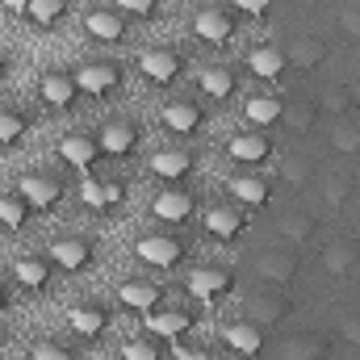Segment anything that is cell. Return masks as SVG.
Listing matches in <instances>:
<instances>
[{
    "label": "cell",
    "instance_id": "obj_53",
    "mask_svg": "<svg viewBox=\"0 0 360 360\" xmlns=\"http://www.w3.org/2000/svg\"><path fill=\"white\" fill-rule=\"evenodd\" d=\"M0 306H4V293H0Z\"/></svg>",
    "mask_w": 360,
    "mask_h": 360
},
{
    "label": "cell",
    "instance_id": "obj_13",
    "mask_svg": "<svg viewBox=\"0 0 360 360\" xmlns=\"http://www.w3.org/2000/svg\"><path fill=\"white\" fill-rule=\"evenodd\" d=\"M226 151H231V160H239V164H260V160H269V139H264V134H235V139L226 143Z\"/></svg>",
    "mask_w": 360,
    "mask_h": 360
},
{
    "label": "cell",
    "instance_id": "obj_32",
    "mask_svg": "<svg viewBox=\"0 0 360 360\" xmlns=\"http://www.w3.org/2000/svg\"><path fill=\"white\" fill-rule=\"evenodd\" d=\"M331 147L340 151V155H356L360 151V122H340L335 130H331Z\"/></svg>",
    "mask_w": 360,
    "mask_h": 360
},
{
    "label": "cell",
    "instance_id": "obj_24",
    "mask_svg": "<svg viewBox=\"0 0 360 360\" xmlns=\"http://www.w3.org/2000/svg\"><path fill=\"white\" fill-rule=\"evenodd\" d=\"M231 193L243 201V205H269V180H260V176H235L231 180Z\"/></svg>",
    "mask_w": 360,
    "mask_h": 360
},
{
    "label": "cell",
    "instance_id": "obj_7",
    "mask_svg": "<svg viewBox=\"0 0 360 360\" xmlns=\"http://www.w3.org/2000/svg\"><path fill=\"white\" fill-rule=\"evenodd\" d=\"M285 68H289V63H285V51H281V46H272V42L256 46V51L248 55V72H252V76H260V80H276Z\"/></svg>",
    "mask_w": 360,
    "mask_h": 360
},
{
    "label": "cell",
    "instance_id": "obj_23",
    "mask_svg": "<svg viewBox=\"0 0 360 360\" xmlns=\"http://www.w3.org/2000/svg\"><path fill=\"white\" fill-rule=\"evenodd\" d=\"M188 168H193V160H188L184 151H155V155H151V172L164 176V180H180Z\"/></svg>",
    "mask_w": 360,
    "mask_h": 360
},
{
    "label": "cell",
    "instance_id": "obj_19",
    "mask_svg": "<svg viewBox=\"0 0 360 360\" xmlns=\"http://www.w3.org/2000/svg\"><path fill=\"white\" fill-rule=\"evenodd\" d=\"M281 239L285 243H306V239H314V214H306V210H293V214H281Z\"/></svg>",
    "mask_w": 360,
    "mask_h": 360
},
{
    "label": "cell",
    "instance_id": "obj_1",
    "mask_svg": "<svg viewBox=\"0 0 360 360\" xmlns=\"http://www.w3.org/2000/svg\"><path fill=\"white\" fill-rule=\"evenodd\" d=\"M139 68H143V76H147L151 84H172V80H176V72H180V55H176V51L155 46V51H143Z\"/></svg>",
    "mask_w": 360,
    "mask_h": 360
},
{
    "label": "cell",
    "instance_id": "obj_31",
    "mask_svg": "<svg viewBox=\"0 0 360 360\" xmlns=\"http://www.w3.org/2000/svg\"><path fill=\"white\" fill-rule=\"evenodd\" d=\"M348 109H356V105H352V89H348V84H331V89L319 96V113H340V117H344Z\"/></svg>",
    "mask_w": 360,
    "mask_h": 360
},
{
    "label": "cell",
    "instance_id": "obj_25",
    "mask_svg": "<svg viewBox=\"0 0 360 360\" xmlns=\"http://www.w3.org/2000/svg\"><path fill=\"white\" fill-rule=\"evenodd\" d=\"M323 356V340L319 335H289L281 344V360H319Z\"/></svg>",
    "mask_w": 360,
    "mask_h": 360
},
{
    "label": "cell",
    "instance_id": "obj_41",
    "mask_svg": "<svg viewBox=\"0 0 360 360\" xmlns=\"http://www.w3.org/2000/svg\"><path fill=\"white\" fill-rule=\"evenodd\" d=\"M122 360H160V352H155L151 344H143V340H130V344L122 348Z\"/></svg>",
    "mask_w": 360,
    "mask_h": 360
},
{
    "label": "cell",
    "instance_id": "obj_47",
    "mask_svg": "<svg viewBox=\"0 0 360 360\" xmlns=\"http://www.w3.org/2000/svg\"><path fill=\"white\" fill-rule=\"evenodd\" d=\"M101 197H105V205H117V201H122V184H113V180L101 184Z\"/></svg>",
    "mask_w": 360,
    "mask_h": 360
},
{
    "label": "cell",
    "instance_id": "obj_43",
    "mask_svg": "<svg viewBox=\"0 0 360 360\" xmlns=\"http://www.w3.org/2000/svg\"><path fill=\"white\" fill-rule=\"evenodd\" d=\"M340 335L348 340V348H360V314H344V323H340Z\"/></svg>",
    "mask_w": 360,
    "mask_h": 360
},
{
    "label": "cell",
    "instance_id": "obj_30",
    "mask_svg": "<svg viewBox=\"0 0 360 360\" xmlns=\"http://www.w3.org/2000/svg\"><path fill=\"white\" fill-rule=\"evenodd\" d=\"M252 314H256L260 323H281V319L289 314V302H285L281 293H260V297H252Z\"/></svg>",
    "mask_w": 360,
    "mask_h": 360
},
{
    "label": "cell",
    "instance_id": "obj_27",
    "mask_svg": "<svg viewBox=\"0 0 360 360\" xmlns=\"http://www.w3.org/2000/svg\"><path fill=\"white\" fill-rule=\"evenodd\" d=\"M323 269L335 272V276L352 272L356 269V248H352V243H327V248H323Z\"/></svg>",
    "mask_w": 360,
    "mask_h": 360
},
{
    "label": "cell",
    "instance_id": "obj_2",
    "mask_svg": "<svg viewBox=\"0 0 360 360\" xmlns=\"http://www.w3.org/2000/svg\"><path fill=\"white\" fill-rule=\"evenodd\" d=\"M256 269H260V276H264L269 285H289V281L297 276V252H293V248H276V252H264Z\"/></svg>",
    "mask_w": 360,
    "mask_h": 360
},
{
    "label": "cell",
    "instance_id": "obj_8",
    "mask_svg": "<svg viewBox=\"0 0 360 360\" xmlns=\"http://www.w3.org/2000/svg\"><path fill=\"white\" fill-rule=\"evenodd\" d=\"M226 289H231V272H222V269H197L188 276V293L201 297V302H214Z\"/></svg>",
    "mask_w": 360,
    "mask_h": 360
},
{
    "label": "cell",
    "instance_id": "obj_40",
    "mask_svg": "<svg viewBox=\"0 0 360 360\" xmlns=\"http://www.w3.org/2000/svg\"><path fill=\"white\" fill-rule=\"evenodd\" d=\"M340 34H348L352 42L360 38V4H352V8H344V13H340Z\"/></svg>",
    "mask_w": 360,
    "mask_h": 360
},
{
    "label": "cell",
    "instance_id": "obj_20",
    "mask_svg": "<svg viewBox=\"0 0 360 360\" xmlns=\"http://www.w3.org/2000/svg\"><path fill=\"white\" fill-rule=\"evenodd\" d=\"M96 143H101V151H105V155H130V151H134V130H130V126H122V122H109V126L101 130V139H96Z\"/></svg>",
    "mask_w": 360,
    "mask_h": 360
},
{
    "label": "cell",
    "instance_id": "obj_22",
    "mask_svg": "<svg viewBox=\"0 0 360 360\" xmlns=\"http://www.w3.org/2000/svg\"><path fill=\"white\" fill-rule=\"evenodd\" d=\"M51 256H55V264L59 269H84L89 264V243L84 239H59L55 248H51Z\"/></svg>",
    "mask_w": 360,
    "mask_h": 360
},
{
    "label": "cell",
    "instance_id": "obj_26",
    "mask_svg": "<svg viewBox=\"0 0 360 360\" xmlns=\"http://www.w3.org/2000/svg\"><path fill=\"white\" fill-rule=\"evenodd\" d=\"M314 117H319V105H310V101H297V105H285V109H281V122H285L293 134L314 130Z\"/></svg>",
    "mask_w": 360,
    "mask_h": 360
},
{
    "label": "cell",
    "instance_id": "obj_21",
    "mask_svg": "<svg viewBox=\"0 0 360 360\" xmlns=\"http://www.w3.org/2000/svg\"><path fill=\"white\" fill-rule=\"evenodd\" d=\"M117 297H122V306H130V310H155V302H160V289L155 285H143V281H126L122 289H117Z\"/></svg>",
    "mask_w": 360,
    "mask_h": 360
},
{
    "label": "cell",
    "instance_id": "obj_49",
    "mask_svg": "<svg viewBox=\"0 0 360 360\" xmlns=\"http://www.w3.org/2000/svg\"><path fill=\"white\" fill-rule=\"evenodd\" d=\"M8 13H30V0H0Z\"/></svg>",
    "mask_w": 360,
    "mask_h": 360
},
{
    "label": "cell",
    "instance_id": "obj_16",
    "mask_svg": "<svg viewBox=\"0 0 360 360\" xmlns=\"http://www.w3.org/2000/svg\"><path fill=\"white\" fill-rule=\"evenodd\" d=\"M164 126H168L172 134H193V130L201 126V113H197V105H188V101H172V105H164Z\"/></svg>",
    "mask_w": 360,
    "mask_h": 360
},
{
    "label": "cell",
    "instance_id": "obj_17",
    "mask_svg": "<svg viewBox=\"0 0 360 360\" xmlns=\"http://www.w3.org/2000/svg\"><path fill=\"white\" fill-rule=\"evenodd\" d=\"M155 218H164V222H184L188 218V210H193V197L188 193H180V188H168V193H160L155 197Z\"/></svg>",
    "mask_w": 360,
    "mask_h": 360
},
{
    "label": "cell",
    "instance_id": "obj_33",
    "mask_svg": "<svg viewBox=\"0 0 360 360\" xmlns=\"http://www.w3.org/2000/svg\"><path fill=\"white\" fill-rule=\"evenodd\" d=\"M201 92H205V96H214V101H226V96L235 92L231 72H222V68H210V72H201Z\"/></svg>",
    "mask_w": 360,
    "mask_h": 360
},
{
    "label": "cell",
    "instance_id": "obj_3",
    "mask_svg": "<svg viewBox=\"0 0 360 360\" xmlns=\"http://www.w3.org/2000/svg\"><path fill=\"white\" fill-rule=\"evenodd\" d=\"M134 252H139V260H147L155 269H172V264H180V256H184V248H180L176 239H168V235H147Z\"/></svg>",
    "mask_w": 360,
    "mask_h": 360
},
{
    "label": "cell",
    "instance_id": "obj_9",
    "mask_svg": "<svg viewBox=\"0 0 360 360\" xmlns=\"http://www.w3.org/2000/svg\"><path fill=\"white\" fill-rule=\"evenodd\" d=\"M21 201L34 210H46L59 201V180L55 176H21Z\"/></svg>",
    "mask_w": 360,
    "mask_h": 360
},
{
    "label": "cell",
    "instance_id": "obj_50",
    "mask_svg": "<svg viewBox=\"0 0 360 360\" xmlns=\"http://www.w3.org/2000/svg\"><path fill=\"white\" fill-rule=\"evenodd\" d=\"M352 105H356V109H360V80H356V84H352Z\"/></svg>",
    "mask_w": 360,
    "mask_h": 360
},
{
    "label": "cell",
    "instance_id": "obj_34",
    "mask_svg": "<svg viewBox=\"0 0 360 360\" xmlns=\"http://www.w3.org/2000/svg\"><path fill=\"white\" fill-rule=\"evenodd\" d=\"M13 281H21L25 289H42V285L51 281V272H46L42 260H17V264H13Z\"/></svg>",
    "mask_w": 360,
    "mask_h": 360
},
{
    "label": "cell",
    "instance_id": "obj_37",
    "mask_svg": "<svg viewBox=\"0 0 360 360\" xmlns=\"http://www.w3.org/2000/svg\"><path fill=\"white\" fill-rule=\"evenodd\" d=\"M25 222V201L21 197H0V226H21Z\"/></svg>",
    "mask_w": 360,
    "mask_h": 360
},
{
    "label": "cell",
    "instance_id": "obj_15",
    "mask_svg": "<svg viewBox=\"0 0 360 360\" xmlns=\"http://www.w3.org/2000/svg\"><path fill=\"white\" fill-rule=\"evenodd\" d=\"M147 331L151 335H164V340H176L180 331H188V314L180 310H147Z\"/></svg>",
    "mask_w": 360,
    "mask_h": 360
},
{
    "label": "cell",
    "instance_id": "obj_18",
    "mask_svg": "<svg viewBox=\"0 0 360 360\" xmlns=\"http://www.w3.org/2000/svg\"><path fill=\"white\" fill-rule=\"evenodd\" d=\"M84 25H89L92 38H101V42H117V38L126 34L122 17H117V13H109V8H92L89 17H84Z\"/></svg>",
    "mask_w": 360,
    "mask_h": 360
},
{
    "label": "cell",
    "instance_id": "obj_10",
    "mask_svg": "<svg viewBox=\"0 0 360 360\" xmlns=\"http://www.w3.org/2000/svg\"><path fill=\"white\" fill-rule=\"evenodd\" d=\"M76 76H68V72H51V76H42V101L46 105H55V109H68L72 101H76Z\"/></svg>",
    "mask_w": 360,
    "mask_h": 360
},
{
    "label": "cell",
    "instance_id": "obj_35",
    "mask_svg": "<svg viewBox=\"0 0 360 360\" xmlns=\"http://www.w3.org/2000/svg\"><path fill=\"white\" fill-rule=\"evenodd\" d=\"M281 180H289V184H306V180H314V160H302V155L285 160V164H281Z\"/></svg>",
    "mask_w": 360,
    "mask_h": 360
},
{
    "label": "cell",
    "instance_id": "obj_52",
    "mask_svg": "<svg viewBox=\"0 0 360 360\" xmlns=\"http://www.w3.org/2000/svg\"><path fill=\"white\" fill-rule=\"evenodd\" d=\"M302 4H319V0H302Z\"/></svg>",
    "mask_w": 360,
    "mask_h": 360
},
{
    "label": "cell",
    "instance_id": "obj_46",
    "mask_svg": "<svg viewBox=\"0 0 360 360\" xmlns=\"http://www.w3.org/2000/svg\"><path fill=\"white\" fill-rule=\"evenodd\" d=\"M239 13H248V17H260V13H269V4L272 0H231Z\"/></svg>",
    "mask_w": 360,
    "mask_h": 360
},
{
    "label": "cell",
    "instance_id": "obj_5",
    "mask_svg": "<svg viewBox=\"0 0 360 360\" xmlns=\"http://www.w3.org/2000/svg\"><path fill=\"white\" fill-rule=\"evenodd\" d=\"M117 68L113 63H89V68H80V76H76V89L89 92V96H105V92L117 89Z\"/></svg>",
    "mask_w": 360,
    "mask_h": 360
},
{
    "label": "cell",
    "instance_id": "obj_12",
    "mask_svg": "<svg viewBox=\"0 0 360 360\" xmlns=\"http://www.w3.org/2000/svg\"><path fill=\"white\" fill-rule=\"evenodd\" d=\"M59 155H63L72 168H92L96 155H101V143H92L84 134H68V139L59 143Z\"/></svg>",
    "mask_w": 360,
    "mask_h": 360
},
{
    "label": "cell",
    "instance_id": "obj_29",
    "mask_svg": "<svg viewBox=\"0 0 360 360\" xmlns=\"http://www.w3.org/2000/svg\"><path fill=\"white\" fill-rule=\"evenodd\" d=\"M68 323H72V331H80L84 340H92V335L105 331V310H96V306H76Z\"/></svg>",
    "mask_w": 360,
    "mask_h": 360
},
{
    "label": "cell",
    "instance_id": "obj_4",
    "mask_svg": "<svg viewBox=\"0 0 360 360\" xmlns=\"http://www.w3.org/2000/svg\"><path fill=\"white\" fill-rule=\"evenodd\" d=\"M193 34L201 38V42H226L231 34H235V21H231V13H218V8H201L197 17H193Z\"/></svg>",
    "mask_w": 360,
    "mask_h": 360
},
{
    "label": "cell",
    "instance_id": "obj_36",
    "mask_svg": "<svg viewBox=\"0 0 360 360\" xmlns=\"http://www.w3.org/2000/svg\"><path fill=\"white\" fill-rule=\"evenodd\" d=\"M59 13H63V0H30V21H38V25H55L59 21Z\"/></svg>",
    "mask_w": 360,
    "mask_h": 360
},
{
    "label": "cell",
    "instance_id": "obj_48",
    "mask_svg": "<svg viewBox=\"0 0 360 360\" xmlns=\"http://www.w3.org/2000/svg\"><path fill=\"white\" fill-rule=\"evenodd\" d=\"M172 352H176V360H205V352H193V348H172Z\"/></svg>",
    "mask_w": 360,
    "mask_h": 360
},
{
    "label": "cell",
    "instance_id": "obj_28",
    "mask_svg": "<svg viewBox=\"0 0 360 360\" xmlns=\"http://www.w3.org/2000/svg\"><path fill=\"white\" fill-rule=\"evenodd\" d=\"M281 101H272V96H248V105H243V113H248V122L252 126H272V122H281Z\"/></svg>",
    "mask_w": 360,
    "mask_h": 360
},
{
    "label": "cell",
    "instance_id": "obj_44",
    "mask_svg": "<svg viewBox=\"0 0 360 360\" xmlns=\"http://www.w3.org/2000/svg\"><path fill=\"white\" fill-rule=\"evenodd\" d=\"M80 197H84V205L101 210V205H105V197H101V180H80Z\"/></svg>",
    "mask_w": 360,
    "mask_h": 360
},
{
    "label": "cell",
    "instance_id": "obj_11",
    "mask_svg": "<svg viewBox=\"0 0 360 360\" xmlns=\"http://www.w3.org/2000/svg\"><path fill=\"white\" fill-rule=\"evenodd\" d=\"M222 340H226L231 352H239V356H260V348H264V335H260L256 323H235V327H226Z\"/></svg>",
    "mask_w": 360,
    "mask_h": 360
},
{
    "label": "cell",
    "instance_id": "obj_14",
    "mask_svg": "<svg viewBox=\"0 0 360 360\" xmlns=\"http://www.w3.org/2000/svg\"><path fill=\"white\" fill-rule=\"evenodd\" d=\"M205 231H210L214 239H235V235L243 231V214L231 210V205H218V210L205 214Z\"/></svg>",
    "mask_w": 360,
    "mask_h": 360
},
{
    "label": "cell",
    "instance_id": "obj_51",
    "mask_svg": "<svg viewBox=\"0 0 360 360\" xmlns=\"http://www.w3.org/2000/svg\"><path fill=\"white\" fill-rule=\"evenodd\" d=\"M356 248H360V222H356Z\"/></svg>",
    "mask_w": 360,
    "mask_h": 360
},
{
    "label": "cell",
    "instance_id": "obj_6",
    "mask_svg": "<svg viewBox=\"0 0 360 360\" xmlns=\"http://www.w3.org/2000/svg\"><path fill=\"white\" fill-rule=\"evenodd\" d=\"M323 59H327V42H323V38H293V42L285 46V63H293V68H302V72H314Z\"/></svg>",
    "mask_w": 360,
    "mask_h": 360
},
{
    "label": "cell",
    "instance_id": "obj_45",
    "mask_svg": "<svg viewBox=\"0 0 360 360\" xmlns=\"http://www.w3.org/2000/svg\"><path fill=\"white\" fill-rule=\"evenodd\" d=\"M155 4H160V0H117V8H122V13H139V17L155 13Z\"/></svg>",
    "mask_w": 360,
    "mask_h": 360
},
{
    "label": "cell",
    "instance_id": "obj_39",
    "mask_svg": "<svg viewBox=\"0 0 360 360\" xmlns=\"http://www.w3.org/2000/svg\"><path fill=\"white\" fill-rule=\"evenodd\" d=\"M21 130H25V122H21L17 113H4V109H0V143H17Z\"/></svg>",
    "mask_w": 360,
    "mask_h": 360
},
{
    "label": "cell",
    "instance_id": "obj_42",
    "mask_svg": "<svg viewBox=\"0 0 360 360\" xmlns=\"http://www.w3.org/2000/svg\"><path fill=\"white\" fill-rule=\"evenodd\" d=\"M30 360H72V352L59 348V344H34L30 348Z\"/></svg>",
    "mask_w": 360,
    "mask_h": 360
},
{
    "label": "cell",
    "instance_id": "obj_38",
    "mask_svg": "<svg viewBox=\"0 0 360 360\" xmlns=\"http://www.w3.org/2000/svg\"><path fill=\"white\" fill-rule=\"evenodd\" d=\"M348 197H352V184H348L344 176H327L323 180V201H327V205H344Z\"/></svg>",
    "mask_w": 360,
    "mask_h": 360
}]
</instances>
